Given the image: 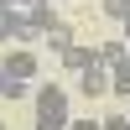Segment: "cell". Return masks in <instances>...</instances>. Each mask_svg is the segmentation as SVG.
Instances as JSON below:
<instances>
[{"instance_id":"cell-9","label":"cell","mask_w":130,"mask_h":130,"mask_svg":"<svg viewBox=\"0 0 130 130\" xmlns=\"http://www.w3.org/2000/svg\"><path fill=\"white\" fill-rule=\"evenodd\" d=\"M99 10L109 21H130V0H99Z\"/></svg>"},{"instance_id":"cell-6","label":"cell","mask_w":130,"mask_h":130,"mask_svg":"<svg viewBox=\"0 0 130 130\" xmlns=\"http://www.w3.org/2000/svg\"><path fill=\"white\" fill-rule=\"evenodd\" d=\"M89 62H94V47H78V42H73V47L62 52V68H73V73H83Z\"/></svg>"},{"instance_id":"cell-5","label":"cell","mask_w":130,"mask_h":130,"mask_svg":"<svg viewBox=\"0 0 130 130\" xmlns=\"http://www.w3.org/2000/svg\"><path fill=\"white\" fill-rule=\"evenodd\" d=\"M109 94H130V52L109 68Z\"/></svg>"},{"instance_id":"cell-13","label":"cell","mask_w":130,"mask_h":130,"mask_svg":"<svg viewBox=\"0 0 130 130\" xmlns=\"http://www.w3.org/2000/svg\"><path fill=\"white\" fill-rule=\"evenodd\" d=\"M0 94H5V73H0Z\"/></svg>"},{"instance_id":"cell-8","label":"cell","mask_w":130,"mask_h":130,"mask_svg":"<svg viewBox=\"0 0 130 130\" xmlns=\"http://www.w3.org/2000/svg\"><path fill=\"white\" fill-rule=\"evenodd\" d=\"M73 42H78V37H73V26H52V31H47V47L57 52V57H62V52L73 47Z\"/></svg>"},{"instance_id":"cell-10","label":"cell","mask_w":130,"mask_h":130,"mask_svg":"<svg viewBox=\"0 0 130 130\" xmlns=\"http://www.w3.org/2000/svg\"><path fill=\"white\" fill-rule=\"evenodd\" d=\"M26 94H31L26 83H16V78H5V94H0V99H26Z\"/></svg>"},{"instance_id":"cell-7","label":"cell","mask_w":130,"mask_h":130,"mask_svg":"<svg viewBox=\"0 0 130 130\" xmlns=\"http://www.w3.org/2000/svg\"><path fill=\"white\" fill-rule=\"evenodd\" d=\"M16 37H21V10L5 5V10H0V42H16Z\"/></svg>"},{"instance_id":"cell-12","label":"cell","mask_w":130,"mask_h":130,"mask_svg":"<svg viewBox=\"0 0 130 130\" xmlns=\"http://www.w3.org/2000/svg\"><path fill=\"white\" fill-rule=\"evenodd\" d=\"M104 130H130V115H109V120H104Z\"/></svg>"},{"instance_id":"cell-4","label":"cell","mask_w":130,"mask_h":130,"mask_svg":"<svg viewBox=\"0 0 130 130\" xmlns=\"http://www.w3.org/2000/svg\"><path fill=\"white\" fill-rule=\"evenodd\" d=\"M130 52V42H99V47H94V62H104V68H115V62H120Z\"/></svg>"},{"instance_id":"cell-15","label":"cell","mask_w":130,"mask_h":130,"mask_svg":"<svg viewBox=\"0 0 130 130\" xmlns=\"http://www.w3.org/2000/svg\"><path fill=\"white\" fill-rule=\"evenodd\" d=\"M52 5H57V0H52Z\"/></svg>"},{"instance_id":"cell-2","label":"cell","mask_w":130,"mask_h":130,"mask_svg":"<svg viewBox=\"0 0 130 130\" xmlns=\"http://www.w3.org/2000/svg\"><path fill=\"white\" fill-rule=\"evenodd\" d=\"M0 73L16 78V83H31V78H37V52H26V47L5 52V57H0Z\"/></svg>"},{"instance_id":"cell-3","label":"cell","mask_w":130,"mask_h":130,"mask_svg":"<svg viewBox=\"0 0 130 130\" xmlns=\"http://www.w3.org/2000/svg\"><path fill=\"white\" fill-rule=\"evenodd\" d=\"M78 89L89 94V99H99V94H109V68H104V62H89V68L78 73Z\"/></svg>"},{"instance_id":"cell-11","label":"cell","mask_w":130,"mask_h":130,"mask_svg":"<svg viewBox=\"0 0 130 130\" xmlns=\"http://www.w3.org/2000/svg\"><path fill=\"white\" fill-rule=\"evenodd\" d=\"M68 130H104V120H89L83 115V120H68Z\"/></svg>"},{"instance_id":"cell-1","label":"cell","mask_w":130,"mask_h":130,"mask_svg":"<svg viewBox=\"0 0 130 130\" xmlns=\"http://www.w3.org/2000/svg\"><path fill=\"white\" fill-rule=\"evenodd\" d=\"M37 130H68V89H57V83H47V89H37Z\"/></svg>"},{"instance_id":"cell-14","label":"cell","mask_w":130,"mask_h":130,"mask_svg":"<svg viewBox=\"0 0 130 130\" xmlns=\"http://www.w3.org/2000/svg\"><path fill=\"white\" fill-rule=\"evenodd\" d=\"M125 31H130V21H125Z\"/></svg>"}]
</instances>
